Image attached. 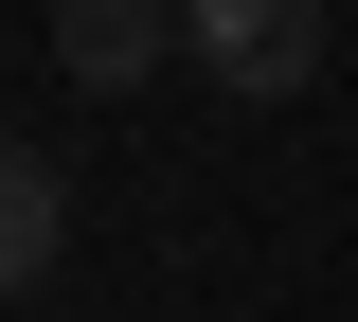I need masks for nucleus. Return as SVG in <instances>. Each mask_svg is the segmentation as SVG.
<instances>
[{"mask_svg":"<svg viewBox=\"0 0 358 322\" xmlns=\"http://www.w3.org/2000/svg\"><path fill=\"white\" fill-rule=\"evenodd\" d=\"M179 54L215 72V90H251V108H287L322 72V0H179Z\"/></svg>","mask_w":358,"mask_h":322,"instance_id":"1","label":"nucleus"},{"mask_svg":"<svg viewBox=\"0 0 358 322\" xmlns=\"http://www.w3.org/2000/svg\"><path fill=\"white\" fill-rule=\"evenodd\" d=\"M72 269V180H54V143L0 161V286H54Z\"/></svg>","mask_w":358,"mask_h":322,"instance_id":"3","label":"nucleus"},{"mask_svg":"<svg viewBox=\"0 0 358 322\" xmlns=\"http://www.w3.org/2000/svg\"><path fill=\"white\" fill-rule=\"evenodd\" d=\"M179 54V0H54V72L72 90H143Z\"/></svg>","mask_w":358,"mask_h":322,"instance_id":"2","label":"nucleus"}]
</instances>
